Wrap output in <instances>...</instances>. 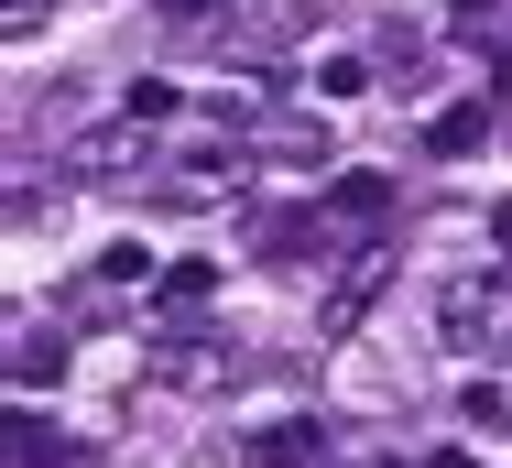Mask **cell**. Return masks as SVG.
I'll use <instances>...</instances> for the list:
<instances>
[{"mask_svg":"<svg viewBox=\"0 0 512 468\" xmlns=\"http://www.w3.org/2000/svg\"><path fill=\"white\" fill-rule=\"evenodd\" d=\"M382 283H393V251H349L338 283H327V305H316V327H327V338H349V327L371 316V294H382Z\"/></svg>","mask_w":512,"mask_h":468,"instance_id":"obj_3","label":"cell"},{"mask_svg":"<svg viewBox=\"0 0 512 468\" xmlns=\"http://www.w3.org/2000/svg\"><path fill=\"white\" fill-rule=\"evenodd\" d=\"M207 294H218V262H164V283H153V305H164V316H197Z\"/></svg>","mask_w":512,"mask_h":468,"instance_id":"obj_10","label":"cell"},{"mask_svg":"<svg viewBox=\"0 0 512 468\" xmlns=\"http://www.w3.org/2000/svg\"><path fill=\"white\" fill-rule=\"evenodd\" d=\"M142 131H153V120H120V131H77V142H66V164H77V175H131V164H142Z\"/></svg>","mask_w":512,"mask_h":468,"instance_id":"obj_6","label":"cell"},{"mask_svg":"<svg viewBox=\"0 0 512 468\" xmlns=\"http://www.w3.org/2000/svg\"><path fill=\"white\" fill-rule=\"evenodd\" d=\"M120 109H131V120H175V88H164V77H131Z\"/></svg>","mask_w":512,"mask_h":468,"instance_id":"obj_15","label":"cell"},{"mask_svg":"<svg viewBox=\"0 0 512 468\" xmlns=\"http://www.w3.org/2000/svg\"><path fill=\"white\" fill-rule=\"evenodd\" d=\"M153 371L175 381V392H229V381H240V360H229V338H175Z\"/></svg>","mask_w":512,"mask_h":468,"instance_id":"obj_5","label":"cell"},{"mask_svg":"<svg viewBox=\"0 0 512 468\" xmlns=\"http://www.w3.org/2000/svg\"><path fill=\"white\" fill-rule=\"evenodd\" d=\"M491 240H502V251H512V196H502V207H491Z\"/></svg>","mask_w":512,"mask_h":468,"instance_id":"obj_18","label":"cell"},{"mask_svg":"<svg viewBox=\"0 0 512 468\" xmlns=\"http://www.w3.org/2000/svg\"><path fill=\"white\" fill-rule=\"evenodd\" d=\"M44 381H66V338L22 316V327H11V392H44Z\"/></svg>","mask_w":512,"mask_h":468,"instance_id":"obj_7","label":"cell"},{"mask_svg":"<svg viewBox=\"0 0 512 468\" xmlns=\"http://www.w3.org/2000/svg\"><path fill=\"white\" fill-rule=\"evenodd\" d=\"M44 11H55V0H0V33H11V44H33V33H44Z\"/></svg>","mask_w":512,"mask_h":468,"instance_id":"obj_16","label":"cell"},{"mask_svg":"<svg viewBox=\"0 0 512 468\" xmlns=\"http://www.w3.org/2000/svg\"><path fill=\"white\" fill-rule=\"evenodd\" d=\"M425 468H480V458H469V447H436V458H425Z\"/></svg>","mask_w":512,"mask_h":468,"instance_id":"obj_19","label":"cell"},{"mask_svg":"<svg viewBox=\"0 0 512 468\" xmlns=\"http://www.w3.org/2000/svg\"><path fill=\"white\" fill-rule=\"evenodd\" d=\"M425 142H436V153H480V142H491V98H458V109H436V120H425Z\"/></svg>","mask_w":512,"mask_h":468,"instance_id":"obj_9","label":"cell"},{"mask_svg":"<svg viewBox=\"0 0 512 468\" xmlns=\"http://www.w3.org/2000/svg\"><path fill=\"white\" fill-rule=\"evenodd\" d=\"M360 88H371L360 55H316V98H360Z\"/></svg>","mask_w":512,"mask_h":468,"instance_id":"obj_13","label":"cell"},{"mask_svg":"<svg viewBox=\"0 0 512 468\" xmlns=\"http://www.w3.org/2000/svg\"><path fill=\"white\" fill-rule=\"evenodd\" d=\"M447 33H458V44H502L512 11H502V0H458V11H447Z\"/></svg>","mask_w":512,"mask_h":468,"instance_id":"obj_11","label":"cell"},{"mask_svg":"<svg viewBox=\"0 0 512 468\" xmlns=\"http://www.w3.org/2000/svg\"><path fill=\"white\" fill-rule=\"evenodd\" d=\"M251 153L262 164H295V175H327V109H251Z\"/></svg>","mask_w":512,"mask_h":468,"instance_id":"obj_2","label":"cell"},{"mask_svg":"<svg viewBox=\"0 0 512 468\" xmlns=\"http://www.w3.org/2000/svg\"><path fill=\"white\" fill-rule=\"evenodd\" d=\"M153 283H164V262H153L142 240H109L99 251V294H153Z\"/></svg>","mask_w":512,"mask_h":468,"instance_id":"obj_8","label":"cell"},{"mask_svg":"<svg viewBox=\"0 0 512 468\" xmlns=\"http://www.w3.org/2000/svg\"><path fill=\"white\" fill-rule=\"evenodd\" d=\"M262 251H273V262H306V251H316V218H262Z\"/></svg>","mask_w":512,"mask_h":468,"instance_id":"obj_12","label":"cell"},{"mask_svg":"<svg viewBox=\"0 0 512 468\" xmlns=\"http://www.w3.org/2000/svg\"><path fill=\"white\" fill-rule=\"evenodd\" d=\"M153 11H164L175 33H197V22H218V0H153Z\"/></svg>","mask_w":512,"mask_h":468,"instance_id":"obj_17","label":"cell"},{"mask_svg":"<svg viewBox=\"0 0 512 468\" xmlns=\"http://www.w3.org/2000/svg\"><path fill=\"white\" fill-rule=\"evenodd\" d=\"M382 207H393L382 175H338V218H382Z\"/></svg>","mask_w":512,"mask_h":468,"instance_id":"obj_14","label":"cell"},{"mask_svg":"<svg viewBox=\"0 0 512 468\" xmlns=\"http://www.w3.org/2000/svg\"><path fill=\"white\" fill-rule=\"evenodd\" d=\"M447 349H512V273H458L436 294Z\"/></svg>","mask_w":512,"mask_h":468,"instance_id":"obj_1","label":"cell"},{"mask_svg":"<svg viewBox=\"0 0 512 468\" xmlns=\"http://www.w3.org/2000/svg\"><path fill=\"white\" fill-rule=\"evenodd\" d=\"M251 458L262 468H338V425H327V414H284V425L251 436Z\"/></svg>","mask_w":512,"mask_h":468,"instance_id":"obj_4","label":"cell"}]
</instances>
